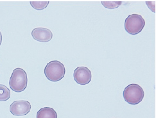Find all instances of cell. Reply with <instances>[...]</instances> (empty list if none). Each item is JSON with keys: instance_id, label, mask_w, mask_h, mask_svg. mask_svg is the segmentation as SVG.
<instances>
[{"instance_id": "cell-6", "label": "cell", "mask_w": 156, "mask_h": 118, "mask_svg": "<svg viewBox=\"0 0 156 118\" xmlns=\"http://www.w3.org/2000/svg\"><path fill=\"white\" fill-rule=\"evenodd\" d=\"M73 77L75 81L78 84L87 85L91 81V72L86 67H78L74 71Z\"/></svg>"}, {"instance_id": "cell-9", "label": "cell", "mask_w": 156, "mask_h": 118, "mask_svg": "<svg viewBox=\"0 0 156 118\" xmlns=\"http://www.w3.org/2000/svg\"><path fill=\"white\" fill-rule=\"evenodd\" d=\"M10 98L9 88L4 85L0 84V102H5Z\"/></svg>"}, {"instance_id": "cell-11", "label": "cell", "mask_w": 156, "mask_h": 118, "mask_svg": "<svg viewBox=\"0 0 156 118\" xmlns=\"http://www.w3.org/2000/svg\"><path fill=\"white\" fill-rule=\"evenodd\" d=\"M101 4L108 9H115L119 7L122 4V2H102Z\"/></svg>"}, {"instance_id": "cell-4", "label": "cell", "mask_w": 156, "mask_h": 118, "mask_svg": "<svg viewBox=\"0 0 156 118\" xmlns=\"http://www.w3.org/2000/svg\"><path fill=\"white\" fill-rule=\"evenodd\" d=\"M145 26V21L139 14H131L125 21V29L130 35H135L140 33Z\"/></svg>"}, {"instance_id": "cell-3", "label": "cell", "mask_w": 156, "mask_h": 118, "mask_svg": "<svg viewBox=\"0 0 156 118\" xmlns=\"http://www.w3.org/2000/svg\"><path fill=\"white\" fill-rule=\"evenodd\" d=\"M123 96L125 101L129 104L137 105L142 102L145 92L140 85L132 84L125 88Z\"/></svg>"}, {"instance_id": "cell-12", "label": "cell", "mask_w": 156, "mask_h": 118, "mask_svg": "<svg viewBox=\"0 0 156 118\" xmlns=\"http://www.w3.org/2000/svg\"><path fill=\"white\" fill-rule=\"evenodd\" d=\"M146 3L147 4L148 7L151 9L153 12H155V2H147Z\"/></svg>"}, {"instance_id": "cell-2", "label": "cell", "mask_w": 156, "mask_h": 118, "mask_svg": "<svg viewBox=\"0 0 156 118\" xmlns=\"http://www.w3.org/2000/svg\"><path fill=\"white\" fill-rule=\"evenodd\" d=\"M66 73L64 64L58 61H53L48 63L44 68V75L48 80L53 82L61 80Z\"/></svg>"}, {"instance_id": "cell-5", "label": "cell", "mask_w": 156, "mask_h": 118, "mask_svg": "<svg viewBox=\"0 0 156 118\" xmlns=\"http://www.w3.org/2000/svg\"><path fill=\"white\" fill-rule=\"evenodd\" d=\"M31 108V104L28 102L21 100L12 103L10 106V111L14 116H22L28 114L30 112Z\"/></svg>"}, {"instance_id": "cell-13", "label": "cell", "mask_w": 156, "mask_h": 118, "mask_svg": "<svg viewBox=\"0 0 156 118\" xmlns=\"http://www.w3.org/2000/svg\"><path fill=\"white\" fill-rule=\"evenodd\" d=\"M2 42V34L1 31H0V46H1Z\"/></svg>"}, {"instance_id": "cell-7", "label": "cell", "mask_w": 156, "mask_h": 118, "mask_svg": "<svg viewBox=\"0 0 156 118\" xmlns=\"http://www.w3.org/2000/svg\"><path fill=\"white\" fill-rule=\"evenodd\" d=\"M32 37L37 41L47 43L53 38V33L49 29L45 28H36L32 32Z\"/></svg>"}, {"instance_id": "cell-1", "label": "cell", "mask_w": 156, "mask_h": 118, "mask_svg": "<svg viewBox=\"0 0 156 118\" xmlns=\"http://www.w3.org/2000/svg\"><path fill=\"white\" fill-rule=\"evenodd\" d=\"M28 78L26 71L21 68L14 69L9 81V85L12 90L16 92H21L27 87Z\"/></svg>"}, {"instance_id": "cell-8", "label": "cell", "mask_w": 156, "mask_h": 118, "mask_svg": "<svg viewBox=\"0 0 156 118\" xmlns=\"http://www.w3.org/2000/svg\"><path fill=\"white\" fill-rule=\"evenodd\" d=\"M36 118H57V114L52 108L44 107L37 112Z\"/></svg>"}, {"instance_id": "cell-10", "label": "cell", "mask_w": 156, "mask_h": 118, "mask_svg": "<svg viewBox=\"0 0 156 118\" xmlns=\"http://www.w3.org/2000/svg\"><path fill=\"white\" fill-rule=\"evenodd\" d=\"M49 4V2H31L32 7L37 10H42L46 9Z\"/></svg>"}]
</instances>
